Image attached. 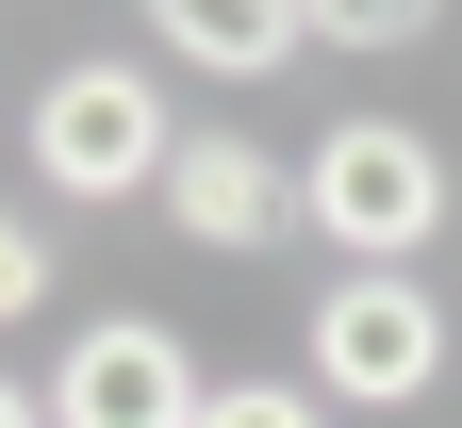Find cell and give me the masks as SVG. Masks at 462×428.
Listing matches in <instances>:
<instances>
[{
	"label": "cell",
	"mask_w": 462,
	"mask_h": 428,
	"mask_svg": "<svg viewBox=\"0 0 462 428\" xmlns=\"http://www.w3.org/2000/svg\"><path fill=\"white\" fill-rule=\"evenodd\" d=\"M298 231H330L346 280L430 264V231H446V149L413 132V115H346V132H314V149H298Z\"/></svg>",
	"instance_id": "cell-1"
},
{
	"label": "cell",
	"mask_w": 462,
	"mask_h": 428,
	"mask_svg": "<svg viewBox=\"0 0 462 428\" xmlns=\"http://www.w3.org/2000/svg\"><path fill=\"white\" fill-rule=\"evenodd\" d=\"M33 165H50V198H165V165H182L165 83L133 67V50L50 67V83H33Z\"/></svg>",
	"instance_id": "cell-2"
},
{
	"label": "cell",
	"mask_w": 462,
	"mask_h": 428,
	"mask_svg": "<svg viewBox=\"0 0 462 428\" xmlns=\"http://www.w3.org/2000/svg\"><path fill=\"white\" fill-rule=\"evenodd\" d=\"M430 379H446V296H430L413 264L314 296V396H330V412H413Z\"/></svg>",
	"instance_id": "cell-3"
},
{
	"label": "cell",
	"mask_w": 462,
	"mask_h": 428,
	"mask_svg": "<svg viewBox=\"0 0 462 428\" xmlns=\"http://www.w3.org/2000/svg\"><path fill=\"white\" fill-rule=\"evenodd\" d=\"M199 362H182V330L165 314H99V330H67V362H50V428H199Z\"/></svg>",
	"instance_id": "cell-4"
},
{
	"label": "cell",
	"mask_w": 462,
	"mask_h": 428,
	"mask_svg": "<svg viewBox=\"0 0 462 428\" xmlns=\"http://www.w3.org/2000/svg\"><path fill=\"white\" fill-rule=\"evenodd\" d=\"M165 231L215 248V264H248V248L298 231V165H264L248 132H182V165H165Z\"/></svg>",
	"instance_id": "cell-5"
},
{
	"label": "cell",
	"mask_w": 462,
	"mask_h": 428,
	"mask_svg": "<svg viewBox=\"0 0 462 428\" xmlns=\"http://www.w3.org/2000/svg\"><path fill=\"white\" fill-rule=\"evenodd\" d=\"M149 33L182 50V67H215V83H264V67H298V0H149Z\"/></svg>",
	"instance_id": "cell-6"
},
{
	"label": "cell",
	"mask_w": 462,
	"mask_h": 428,
	"mask_svg": "<svg viewBox=\"0 0 462 428\" xmlns=\"http://www.w3.org/2000/svg\"><path fill=\"white\" fill-rule=\"evenodd\" d=\"M298 33L314 50H413V33H446L430 0H298Z\"/></svg>",
	"instance_id": "cell-7"
},
{
	"label": "cell",
	"mask_w": 462,
	"mask_h": 428,
	"mask_svg": "<svg viewBox=\"0 0 462 428\" xmlns=\"http://www.w3.org/2000/svg\"><path fill=\"white\" fill-rule=\"evenodd\" d=\"M199 428H330V396H314V379H215Z\"/></svg>",
	"instance_id": "cell-8"
},
{
	"label": "cell",
	"mask_w": 462,
	"mask_h": 428,
	"mask_svg": "<svg viewBox=\"0 0 462 428\" xmlns=\"http://www.w3.org/2000/svg\"><path fill=\"white\" fill-rule=\"evenodd\" d=\"M17 314H50V231L0 214V330H17Z\"/></svg>",
	"instance_id": "cell-9"
},
{
	"label": "cell",
	"mask_w": 462,
	"mask_h": 428,
	"mask_svg": "<svg viewBox=\"0 0 462 428\" xmlns=\"http://www.w3.org/2000/svg\"><path fill=\"white\" fill-rule=\"evenodd\" d=\"M0 428H50V396H17V379H0Z\"/></svg>",
	"instance_id": "cell-10"
}]
</instances>
